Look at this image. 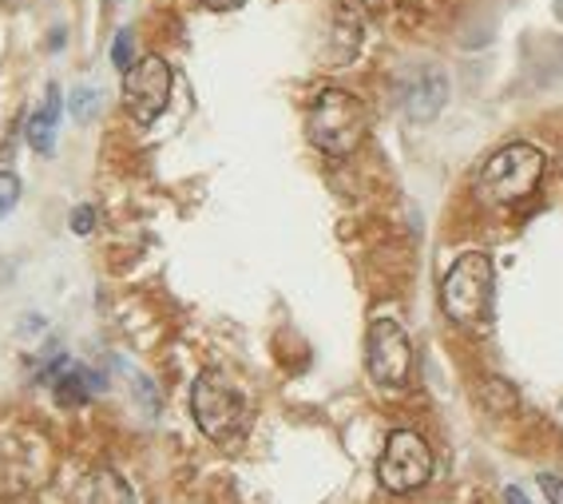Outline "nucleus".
<instances>
[{
  "mask_svg": "<svg viewBox=\"0 0 563 504\" xmlns=\"http://www.w3.org/2000/svg\"><path fill=\"white\" fill-rule=\"evenodd\" d=\"M52 390H56L60 405H88L96 397V390H100V373H91L88 365L64 362L60 373L52 377Z\"/></svg>",
  "mask_w": 563,
  "mask_h": 504,
  "instance_id": "nucleus-11",
  "label": "nucleus"
},
{
  "mask_svg": "<svg viewBox=\"0 0 563 504\" xmlns=\"http://www.w3.org/2000/svg\"><path fill=\"white\" fill-rule=\"evenodd\" d=\"M397 0H365V9H373V12H385V9H393Z\"/></svg>",
  "mask_w": 563,
  "mask_h": 504,
  "instance_id": "nucleus-18",
  "label": "nucleus"
},
{
  "mask_svg": "<svg viewBox=\"0 0 563 504\" xmlns=\"http://www.w3.org/2000/svg\"><path fill=\"white\" fill-rule=\"evenodd\" d=\"M444 100H449V80L437 68L412 72L409 80L401 84V108L412 123H429L441 116Z\"/></svg>",
  "mask_w": 563,
  "mask_h": 504,
  "instance_id": "nucleus-8",
  "label": "nucleus"
},
{
  "mask_svg": "<svg viewBox=\"0 0 563 504\" xmlns=\"http://www.w3.org/2000/svg\"><path fill=\"white\" fill-rule=\"evenodd\" d=\"M429 476H433V449L424 445V437L412 429L389 434L382 461H377V481L389 493H417L421 484H429Z\"/></svg>",
  "mask_w": 563,
  "mask_h": 504,
  "instance_id": "nucleus-5",
  "label": "nucleus"
},
{
  "mask_svg": "<svg viewBox=\"0 0 563 504\" xmlns=\"http://www.w3.org/2000/svg\"><path fill=\"white\" fill-rule=\"evenodd\" d=\"M540 489L552 504H563V481L560 476H540Z\"/></svg>",
  "mask_w": 563,
  "mask_h": 504,
  "instance_id": "nucleus-16",
  "label": "nucleus"
},
{
  "mask_svg": "<svg viewBox=\"0 0 563 504\" xmlns=\"http://www.w3.org/2000/svg\"><path fill=\"white\" fill-rule=\"evenodd\" d=\"M365 132H369V111L365 103L345 88H325L318 100L310 103L306 116V135L318 152H325L330 160H345L362 147Z\"/></svg>",
  "mask_w": 563,
  "mask_h": 504,
  "instance_id": "nucleus-1",
  "label": "nucleus"
},
{
  "mask_svg": "<svg viewBox=\"0 0 563 504\" xmlns=\"http://www.w3.org/2000/svg\"><path fill=\"white\" fill-rule=\"evenodd\" d=\"M493 291H496V271L493 259L481 251L461 254L441 283V306L456 326H484L493 314Z\"/></svg>",
  "mask_w": 563,
  "mask_h": 504,
  "instance_id": "nucleus-3",
  "label": "nucleus"
},
{
  "mask_svg": "<svg viewBox=\"0 0 563 504\" xmlns=\"http://www.w3.org/2000/svg\"><path fill=\"white\" fill-rule=\"evenodd\" d=\"M76 504H135V493L115 469H91L76 489Z\"/></svg>",
  "mask_w": 563,
  "mask_h": 504,
  "instance_id": "nucleus-9",
  "label": "nucleus"
},
{
  "mask_svg": "<svg viewBox=\"0 0 563 504\" xmlns=\"http://www.w3.org/2000/svg\"><path fill=\"white\" fill-rule=\"evenodd\" d=\"M91 227H96V207H76V211H71V231L91 234Z\"/></svg>",
  "mask_w": 563,
  "mask_h": 504,
  "instance_id": "nucleus-15",
  "label": "nucleus"
},
{
  "mask_svg": "<svg viewBox=\"0 0 563 504\" xmlns=\"http://www.w3.org/2000/svg\"><path fill=\"white\" fill-rule=\"evenodd\" d=\"M504 501H508V504H528V496H523L520 489H508V493H504Z\"/></svg>",
  "mask_w": 563,
  "mask_h": 504,
  "instance_id": "nucleus-19",
  "label": "nucleus"
},
{
  "mask_svg": "<svg viewBox=\"0 0 563 504\" xmlns=\"http://www.w3.org/2000/svg\"><path fill=\"white\" fill-rule=\"evenodd\" d=\"M543 179V152L532 143H508L493 160L484 163L481 175H476V195L484 202H520L540 187Z\"/></svg>",
  "mask_w": 563,
  "mask_h": 504,
  "instance_id": "nucleus-4",
  "label": "nucleus"
},
{
  "mask_svg": "<svg viewBox=\"0 0 563 504\" xmlns=\"http://www.w3.org/2000/svg\"><path fill=\"white\" fill-rule=\"evenodd\" d=\"M131 44H135V36H131L128 29H123L120 36H115V44H111V64H115L120 72L131 68Z\"/></svg>",
  "mask_w": 563,
  "mask_h": 504,
  "instance_id": "nucleus-14",
  "label": "nucleus"
},
{
  "mask_svg": "<svg viewBox=\"0 0 563 504\" xmlns=\"http://www.w3.org/2000/svg\"><path fill=\"white\" fill-rule=\"evenodd\" d=\"M191 414L202 434L211 437V441L227 445L246 434L251 405H246L242 390L222 370H202L191 385Z\"/></svg>",
  "mask_w": 563,
  "mask_h": 504,
  "instance_id": "nucleus-2",
  "label": "nucleus"
},
{
  "mask_svg": "<svg viewBox=\"0 0 563 504\" xmlns=\"http://www.w3.org/2000/svg\"><path fill=\"white\" fill-rule=\"evenodd\" d=\"M207 9H214V12H231V9H242L246 0H202Z\"/></svg>",
  "mask_w": 563,
  "mask_h": 504,
  "instance_id": "nucleus-17",
  "label": "nucleus"
},
{
  "mask_svg": "<svg viewBox=\"0 0 563 504\" xmlns=\"http://www.w3.org/2000/svg\"><path fill=\"white\" fill-rule=\"evenodd\" d=\"M16 199H21V179L12 172H0V219L16 207Z\"/></svg>",
  "mask_w": 563,
  "mask_h": 504,
  "instance_id": "nucleus-13",
  "label": "nucleus"
},
{
  "mask_svg": "<svg viewBox=\"0 0 563 504\" xmlns=\"http://www.w3.org/2000/svg\"><path fill=\"white\" fill-rule=\"evenodd\" d=\"M172 100V68L163 56H143L123 72V108L135 123H155Z\"/></svg>",
  "mask_w": 563,
  "mask_h": 504,
  "instance_id": "nucleus-7",
  "label": "nucleus"
},
{
  "mask_svg": "<svg viewBox=\"0 0 563 504\" xmlns=\"http://www.w3.org/2000/svg\"><path fill=\"white\" fill-rule=\"evenodd\" d=\"M60 111H64V100H60V88L48 84L44 91V103L29 116V147L32 152L48 155L52 143H56V123H60Z\"/></svg>",
  "mask_w": 563,
  "mask_h": 504,
  "instance_id": "nucleus-10",
  "label": "nucleus"
},
{
  "mask_svg": "<svg viewBox=\"0 0 563 504\" xmlns=\"http://www.w3.org/2000/svg\"><path fill=\"white\" fill-rule=\"evenodd\" d=\"M365 365L382 390H401L412 373V342L397 318H377L365 333Z\"/></svg>",
  "mask_w": 563,
  "mask_h": 504,
  "instance_id": "nucleus-6",
  "label": "nucleus"
},
{
  "mask_svg": "<svg viewBox=\"0 0 563 504\" xmlns=\"http://www.w3.org/2000/svg\"><path fill=\"white\" fill-rule=\"evenodd\" d=\"M68 111H71V116H76L80 123H88V120H91V111H96V91H91V88H76V91L68 96Z\"/></svg>",
  "mask_w": 563,
  "mask_h": 504,
  "instance_id": "nucleus-12",
  "label": "nucleus"
}]
</instances>
